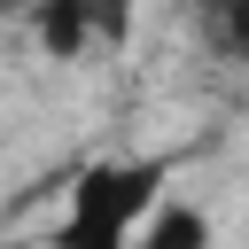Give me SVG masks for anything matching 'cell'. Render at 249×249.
<instances>
[{
    "label": "cell",
    "instance_id": "6da1fadb",
    "mask_svg": "<svg viewBox=\"0 0 249 249\" xmlns=\"http://www.w3.org/2000/svg\"><path fill=\"white\" fill-rule=\"evenodd\" d=\"M171 187V156H101L70 179V210L54 226V249H132L140 218Z\"/></svg>",
    "mask_w": 249,
    "mask_h": 249
},
{
    "label": "cell",
    "instance_id": "7a4b0ae2",
    "mask_svg": "<svg viewBox=\"0 0 249 249\" xmlns=\"http://www.w3.org/2000/svg\"><path fill=\"white\" fill-rule=\"evenodd\" d=\"M132 249H210V218H202L195 202H163V195H156V210L140 218Z\"/></svg>",
    "mask_w": 249,
    "mask_h": 249
},
{
    "label": "cell",
    "instance_id": "3957f363",
    "mask_svg": "<svg viewBox=\"0 0 249 249\" xmlns=\"http://www.w3.org/2000/svg\"><path fill=\"white\" fill-rule=\"evenodd\" d=\"M195 8V31L218 62H241L249 70V0H187Z\"/></svg>",
    "mask_w": 249,
    "mask_h": 249
}]
</instances>
